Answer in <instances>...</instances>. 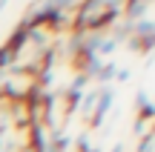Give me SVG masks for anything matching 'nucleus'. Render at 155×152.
I'll return each instance as SVG.
<instances>
[{"label": "nucleus", "instance_id": "obj_5", "mask_svg": "<svg viewBox=\"0 0 155 152\" xmlns=\"http://www.w3.org/2000/svg\"><path fill=\"white\" fill-rule=\"evenodd\" d=\"M115 80H121V83H124V80H129V69H118V72H115Z\"/></svg>", "mask_w": 155, "mask_h": 152}, {"label": "nucleus", "instance_id": "obj_3", "mask_svg": "<svg viewBox=\"0 0 155 152\" xmlns=\"http://www.w3.org/2000/svg\"><path fill=\"white\" fill-rule=\"evenodd\" d=\"M152 147H155V132L150 129V132H144V138H141L138 152H152Z\"/></svg>", "mask_w": 155, "mask_h": 152}, {"label": "nucleus", "instance_id": "obj_6", "mask_svg": "<svg viewBox=\"0 0 155 152\" xmlns=\"http://www.w3.org/2000/svg\"><path fill=\"white\" fill-rule=\"evenodd\" d=\"M3 147H6V132H0V152H3Z\"/></svg>", "mask_w": 155, "mask_h": 152}, {"label": "nucleus", "instance_id": "obj_1", "mask_svg": "<svg viewBox=\"0 0 155 152\" xmlns=\"http://www.w3.org/2000/svg\"><path fill=\"white\" fill-rule=\"evenodd\" d=\"M112 101H115V89H106V86H101V89H98V101H95V109H92V115H89V121H86L89 129H98V126H104L106 115H109Z\"/></svg>", "mask_w": 155, "mask_h": 152}, {"label": "nucleus", "instance_id": "obj_4", "mask_svg": "<svg viewBox=\"0 0 155 152\" xmlns=\"http://www.w3.org/2000/svg\"><path fill=\"white\" fill-rule=\"evenodd\" d=\"M78 149H81V152H89V149H92V147H89V135H81V138H78Z\"/></svg>", "mask_w": 155, "mask_h": 152}, {"label": "nucleus", "instance_id": "obj_2", "mask_svg": "<svg viewBox=\"0 0 155 152\" xmlns=\"http://www.w3.org/2000/svg\"><path fill=\"white\" fill-rule=\"evenodd\" d=\"M115 72H118V63H115V60L101 63V69H98V75H95V80H98V83H112V80H115Z\"/></svg>", "mask_w": 155, "mask_h": 152}]
</instances>
